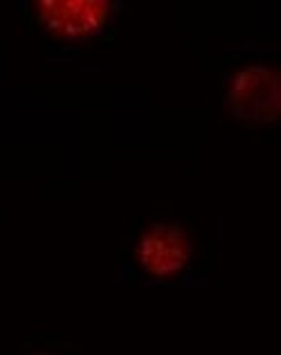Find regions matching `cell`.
Here are the masks:
<instances>
[{
    "label": "cell",
    "instance_id": "6da1fadb",
    "mask_svg": "<svg viewBox=\"0 0 281 355\" xmlns=\"http://www.w3.org/2000/svg\"><path fill=\"white\" fill-rule=\"evenodd\" d=\"M225 108L234 119L266 126L279 115V77L266 65H248L239 70L225 92Z\"/></svg>",
    "mask_w": 281,
    "mask_h": 355
},
{
    "label": "cell",
    "instance_id": "7a4b0ae2",
    "mask_svg": "<svg viewBox=\"0 0 281 355\" xmlns=\"http://www.w3.org/2000/svg\"><path fill=\"white\" fill-rule=\"evenodd\" d=\"M34 9L41 27L54 39L86 41L104 30L115 5L106 0H43Z\"/></svg>",
    "mask_w": 281,
    "mask_h": 355
},
{
    "label": "cell",
    "instance_id": "3957f363",
    "mask_svg": "<svg viewBox=\"0 0 281 355\" xmlns=\"http://www.w3.org/2000/svg\"><path fill=\"white\" fill-rule=\"evenodd\" d=\"M191 259V241L178 223H153L137 241L139 268L148 277L167 279L187 268Z\"/></svg>",
    "mask_w": 281,
    "mask_h": 355
}]
</instances>
